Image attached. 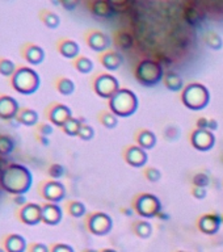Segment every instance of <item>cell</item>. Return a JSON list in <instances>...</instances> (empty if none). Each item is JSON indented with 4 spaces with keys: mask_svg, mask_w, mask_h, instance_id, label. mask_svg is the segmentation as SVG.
<instances>
[{
    "mask_svg": "<svg viewBox=\"0 0 223 252\" xmlns=\"http://www.w3.org/2000/svg\"><path fill=\"white\" fill-rule=\"evenodd\" d=\"M33 184L30 169L23 164L11 163L0 172V185L12 196L27 195Z\"/></svg>",
    "mask_w": 223,
    "mask_h": 252,
    "instance_id": "obj_1",
    "label": "cell"
},
{
    "mask_svg": "<svg viewBox=\"0 0 223 252\" xmlns=\"http://www.w3.org/2000/svg\"><path fill=\"white\" fill-rule=\"evenodd\" d=\"M41 85V78L34 68L29 66H20L17 67L12 76H11V87L17 93L29 96L38 91Z\"/></svg>",
    "mask_w": 223,
    "mask_h": 252,
    "instance_id": "obj_2",
    "label": "cell"
},
{
    "mask_svg": "<svg viewBox=\"0 0 223 252\" xmlns=\"http://www.w3.org/2000/svg\"><path fill=\"white\" fill-rule=\"evenodd\" d=\"M138 97L132 89L121 88L109 99V109L117 117H130L138 111Z\"/></svg>",
    "mask_w": 223,
    "mask_h": 252,
    "instance_id": "obj_3",
    "label": "cell"
},
{
    "mask_svg": "<svg viewBox=\"0 0 223 252\" xmlns=\"http://www.w3.org/2000/svg\"><path fill=\"white\" fill-rule=\"evenodd\" d=\"M183 104L191 111H202L210 103V92L201 83H191L181 92Z\"/></svg>",
    "mask_w": 223,
    "mask_h": 252,
    "instance_id": "obj_4",
    "label": "cell"
},
{
    "mask_svg": "<svg viewBox=\"0 0 223 252\" xmlns=\"http://www.w3.org/2000/svg\"><path fill=\"white\" fill-rule=\"evenodd\" d=\"M163 66L154 59H143L136 68V79L143 87H155L164 79Z\"/></svg>",
    "mask_w": 223,
    "mask_h": 252,
    "instance_id": "obj_5",
    "label": "cell"
},
{
    "mask_svg": "<svg viewBox=\"0 0 223 252\" xmlns=\"http://www.w3.org/2000/svg\"><path fill=\"white\" fill-rule=\"evenodd\" d=\"M134 209H136V213H138L143 218H154L159 216V213L162 212V204L155 195L143 193L137 197Z\"/></svg>",
    "mask_w": 223,
    "mask_h": 252,
    "instance_id": "obj_6",
    "label": "cell"
},
{
    "mask_svg": "<svg viewBox=\"0 0 223 252\" xmlns=\"http://www.w3.org/2000/svg\"><path fill=\"white\" fill-rule=\"evenodd\" d=\"M38 193L48 202L59 204L60 201H63L64 197H66V187L59 180L49 179V180H44L41 183L40 187H38Z\"/></svg>",
    "mask_w": 223,
    "mask_h": 252,
    "instance_id": "obj_7",
    "label": "cell"
},
{
    "mask_svg": "<svg viewBox=\"0 0 223 252\" xmlns=\"http://www.w3.org/2000/svg\"><path fill=\"white\" fill-rule=\"evenodd\" d=\"M120 89V82L112 74H100L93 82V91L96 95L108 100Z\"/></svg>",
    "mask_w": 223,
    "mask_h": 252,
    "instance_id": "obj_8",
    "label": "cell"
},
{
    "mask_svg": "<svg viewBox=\"0 0 223 252\" xmlns=\"http://www.w3.org/2000/svg\"><path fill=\"white\" fill-rule=\"evenodd\" d=\"M87 227L96 236L108 235L113 227V221H112V217L107 213H93L88 217Z\"/></svg>",
    "mask_w": 223,
    "mask_h": 252,
    "instance_id": "obj_9",
    "label": "cell"
},
{
    "mask_svg": "<svg viewBox=\"0 0 223 252\" xmlns=\"http://www.w3.org/2000/svg\"><path fill=\"white\" fill-rule=\"evenodd\" d=\"M17 220L27 226H36L42 222V205L36 202H27L16 212Z\"/></svg>",
    "mask_w": 223,
    "mask_h": 252,
    "instance_id": "obj_10",
    "label": "cell"
},
{
    "mask_svg": "<svg viewBox=\"0 0 223 252\" xmlns=\"http://www.w3.org/2000/svg\"><path fill=\"white\" fill-rule=\"evenodd\" d=\"M72 117L74 116H72L71 109L68 108L67 105L60 104V103L50 104L46 109V118L49 122L58 128H63V125Z\"/></svg>",
    "mask_w": 223,
    "mask_h": 252,
    "instance_id": "obj_11",
    "label": "cell"
},
{
    "mask_svg": "<svg viewBox=\"0 0 223 252\" xmlns=\"http://www.w3.org/2000/svg\"><path fill=\"white\" fill-rule=\"evenodd\" d=\"M191 143L198 151H210L215 144L214 133L207 129H195L192 133Z\"/></svg>",
    "mask_w": 223,
    "mask_h": 252,
    "instance_id": "obj_12",
    "label": "cell"
},
{
    "mask_svg": "<svg viewBox=\"0 0 223 252\" xmlns=\"http://www.w3.org/2000/svg\"><path fill=\"white\" fill-rule=\"evenodd\" d=\"M20 56L30 66H38L45 60V50L40 45L25 42L20 46Z\"/></svg>",
    "mask_w": 223,
    "mask_h": 252,
    "instance_id": "obj_13",
    "label": "cell"
},
{
    "mask_svg": "<svg viewBox=\"0 0 223 252\" xmlns=\"http://www.w3.org/2000/svg\"><path fill=\"white\" fill-rule=\"evenodd\" d=\"M20 108V104L15 97L5 95V93H0V120H15Z\"/></svg>",
    "mask_w": 223,
    "mask_h": 252,
    "instance_id": "obj_14",
    "label": "cell"
},
{
    "mask_svg": "<svg viewBox=\"0 0 223 252\" xmlns=\"http://www.w3.org/2000/svg\"><path fill=\"white\" fill-rule=\"evenodd\" d=\"M0 246L7 252H27L28 250L27 239L16 232H8V234L3 235L0 240Z\"/></svg>",
    "mask_w": 223,
    "mask_h": 252,
    "instance_id": "obj_15",
    "label": "cell"
},
{
    "mask_svg": "<svg viewBox=\"0 0 223 252\" xmlns=\"http://www.w3.org/2000/svg\"><path fill=\"white\" fill-rule=\"evenodd\" d=\"M85 42L96 53H105L111 46V38L101 30H91L85 34Z\"/></svg>",
    "mask_w": 223,
    "mask_h": 252,
    "instance_id": "obj_16",
    "label": "cell"
},
{
    "mask_svg": "<svg viewBox=\"0 0 223 252\" xmlns=\"http://www.w3.org/2000/svg\"><path fill=\"white\" fill-rule=\"evenodd\" d=\"M125 160L132 167L142 168L147 164V151L140 147V146H138V144L137 146H130L125 151Z\"/></svg>",
    "mask_w": 223,
    "mask_h": 252,
    "instance_id": "obj_17",
    "label": "cell"
},
{
    "mask_svg": "<svg viewBox=\"0 0 223 252\" xmlns=\"http://www.w3.org/2000/svg\"><path fill=\"white\" fill-rule=\"evenodd\" d=\"M63 218V210L58 204L46 202L42 205V222L48 226H56Z\"/></svg>",
    "mask_w": 223,
    "mask_h": 252,
    "instance_id": "obj_18",
    "label": "cell"
},
{
    "mask_svg": "<svg viewBox=\"0 0 223 252\" xmlns=\"http://www.w3.org/2000/svg\"><path fill=\"white\" fill-rule=\"evenodd\" d=\"M222 224V217L219 214H205L198 220L199 230L206 235H215Z\"/></svg>",
    "mask_w": 223,
    "mask_h": 252,
    "instance_id": "obj_19",
    "label": "cell"
},
{
    "mask_svg": "<svg viewBox=\"0 0 223 252\" xmlns=\"http://www.w3.org/2000/svg\"><path fill=\"white\" fill-rule=\"evenodd\" d=\"M56 50L60 56L67 59H76L80 56V48L78 42L71 38H60L56 42Z\"/></svg>",
    "mask_w": 223,
    "mask_h": 252,
    "instance_id": "obj_20",
    "label": "cell"
},
{
    "mask_svg": "<svg viewBox=\"0 0 223 252\" xmlns=\"http://www.w3.org/2000/svg\"><path fill=\"white\" fill-rule=\"evenodd\" d=\"M184 19L188 24L198 25L205 19V11L195 1H189L184 8Z\"/></svg>",
    "mask_w": 223,
    "mask_h": 252,
    "instance_id": "obj_21",
    "label": "cell"
},
{
    "mask_svg": "<svg viewBox=\"0 0 223 252\" xmlns=\"http://www.w3.org/2000/svg\"><path fill=\"white\" fill-rule=\"evenodd\" d=\"M89 9L93 16L100 17V19H109L117 13L107 0H92Z\"/></svg>",
    "mask_w": 223,
    "mask_h": 252,
    "instance_id": "obj_22",
    "label": "cell"
},
{
    "mask_svg": "<svg viewBox=\"0 0 223 252\" xmlns=\"http://www.w3.org/2000/svg\"><path fill=\"white\" fill-rule=\"evenodd\" d=\"M103 67L108 71H116L124 63V56L121 53L117 52H105L100 56Z\"/></svg>",
    "mask_w": 223,
    "mask_h": 252,
    "instance_id": "obj_23",
    "label": "cell"
},
{
    "mask_svg": "<svg viewBox=\"0 0 223 252\" xmlns=\"http://www.w3.org/2000/svg\"><path fill=\"white\" fill-rule=\"evenodd\" d=\"M15 120L17 121L19 125L37 126L38 125V120H40V116H38V113L34 109L28 108V107H21L20 111L17 112V116Z\"/></svg>",
    "mask_w": 223,
    "mask_h": 252,
    "instance_id": "obj_24",
    "label": "cell"
},
{
    "mask_svg": "<svg viewBox=\"0 0 223 252\" xmlns=\"http://www.w3.org/2000/svg\"><path fill=\"white\" fill-rule=\"evenodd\" d=\"M38 17L42 21V24L49 29H56L60 24V17L56 12L50 11V9H40L38 11Z\"/></svg>",
    "mask_w": 223,
    "mask_h": 252,
    "instance_id": "obj_25",
    "label": "cell"
},
{
    "mask_svg": "<svg viewBox=\"0 0 223 252\" xmlns=\"http://www.w3.org/2000/svg\"><path fill=\"white\" fill-rule=\"evenodd\" d=\"M164 84L167 89L172 91V92H179L181 89H184V82L181 79V76L179 74H176L173 71H168L166 75H164Z\"/></svg>",
    "mask_w": 223,
    "mask_h": 252,
    "instance_id": "obj_26",
    "label": "cell"
},
{
    "mask_svg": "<svg viewBox=\"0 0 223 252\" xmlns=\"http://www.w3.org/2000/svg\"><path fill=\"white\" fill-rule=\"evenodd\" d=\"M137 143L142 148H144L146 151L151 150L155 147L156 144V136L150 130H140L137 137Z\"/></svg>",
    "mask_w": 223,
    "mask_h": 252,
    "instance_id": "obj_27",
    "label": "cell"
},
{
    "mask_svg": "<svg viewBox=\"0 0 223 252\" xmlns=\"http://www.w3.org/2000/svg\"><path fill=\"white\" fill-rule=\"evenodd\" d=\"M56 89L62 96H71L72 93L75 92V83L70 78L62 76L56 79Z\"/></svg>",
    "mask_w": 223,
    "mask_h": 252,
    "instance_id": "obj_28",
    "label": "cell"
},
{
    "mask_svg": "<svg viewBox=\"0 0 223 252\" xmlns=\"http://www.w3.org/2000/svg\"><path fill=\"white\" fill-rule=\"evenodd\" d=\"M74 66L80 74H84V75L91 74L93 71V62L88 56H79L76 59H74Z\"/></svg>",
    "mask_w": 223,
    "mask_h": 252,
    "instance_id": "obj_29",
    "label": "cell"
},
{
    "mask_svg": "<svg viewBox=\"0 0 223 252\" xmlns=\"http://www.w3.org/2000/svg\"><path fill=\"white\" fill-rule=\"evenodd\" d=\"M17 70V66L12 59L7 56H0V75L4 78H11Z\"/></svg>",
    "mask_w": 223,
    "mask_h": 252,
    "instance_id": "obj_30",
    "label": "cell"
},
{
    "mask_svg": "<svg viewBox=\"0 0 223 252\" xmlns=\"http://www.w3.org/2000/svg\"><path fill=\"white\" fill-rule=\"evenodd\" d=\"M67 213L74 218H82L85 216L87 208L82 201H70L67 204Z\"/></svg>",
    "mask_w": 223,
    "mask_h": 252,
    "instance_id": "obj_31",
    "label": "cell"
},
{
    "mask_svg": "<svg viewBox=\"0 0 223 252\" xmlns=\"http://www.w3.org/2000/svg\"><path fill=\"white\" fill-rule=\"evenodd\" d=\"M82 125H83L82 124V120L72 117V118H70V120L63 125V128L62 129H63L64 134H67V136L70 137H78Z\"/></svg>",
    "mask_w": 223,
    "mask_h": 252,
    "instance_id": "obj_32",
    "label": "cell"
},
{
    "mask_svg": "<svg viewBox=\"0 0 223 252\" xmlns=\"http://www.w3.org/2000/svg\"><path fill=\"white\" fill-rule=\"evenodd\" d=\"M15 150V140L7 134H0V155L8 156Z\"/></svg>",
    "mask_w": 223,
    "mask_h": 252,
    "instance_id": "obj_33",
    "label": "cell"
},
{
    "mask_svg": "<svg viewBox=\"0 0 223 252\" xmlns=\"http://www.w3.org/2000/svg\"><path fill=\"white\" fill-rule=\"evenodd\" d=\"M116 44L122 50H129V49H132L133 44H134V40H133V36L130 33L121 30V32H118L116 34Z\"/></svg>",
    "mask_w": 223,
    "mask_h": 252,
    "instance_id": "obj_34",
    "label": "cell"
},
{
    "mask_svg": "<svg viewBox=\"0 0 223 252\" xmlns=\"http://www.w3.org/2000/svg\"><path fill=\"white\" fill-rule=\"evenodd\" d=\"M134 230H136V234L142 239H146L152 234V226L150 222L147 221H139L137 222L136 226H134Z\"/></svg>",
    "mask_w": 223,
    "mask_h": 252,
    "instance_id": "obj_35",
    "label": "cell"
},
{
    "mask_svg": "<svg viewBox=\"0 0 223 252\" xmlns=\"http://www.w3.org/2000/svg\"><path fill=\"white\" fill-rule=\"evenodd\" d=\"M205 42L210 49L213 50H219V49L223 46V41L222 37L219 36L217 32H209L205 36Z\"/></svg>",
    "mask_w": 223,
    "mask_h": 252,
    "instance_id": "obj_36",
    "label": "cell"
},
{
    "mask_svg": "<svg viewBox=\"0 0 223 252\" xmlns=\"http://www.w3.org/2000/svg\"><path fill=\"white\" fill-rule=\"evenodd\" d=\"M64 173H66V169H64V167L62 164L53 163L49 166L48 175L52 177L53 180H58L60 177H63Z\"/></svg>",
    "mask_w": 223,
    "mask_h": 252,
    "instance_id": "obj_37",
    "label": "cell"
},
{
    "mask_svg": "<svg viewBox=\"0 0 223 252\" xmlns=\"http://www.w3.org/2000/svg\"><path fill=\"white\" fill-rule=\"evenodd\" d=\"M100 121H101V124H103L105 128L114 129L117 126V124H118V117H117L114 113L105 112L103 113V116H101Z\"/></svg>",
    "mask_w": 223,
    "mask_h": 252,
    "instance_id": "obj_38",
    "label": "cell"
},
{
    "mask_svg": "<svg viewBox=\"0 0 223 252\" xmlns=\"http://www.w3.org/2000/svg\"><path fill=\"white\" fill-rule=\"evenodd\" d=\"M107 1L114 8L116 12L128 11V9L134 4V0H107Z\"/></svg>",
    "mask_w": 223,
    "mask_h": 252,
    "instance_id": "obj_39",
    "label": "cell"
},
{
    "mask_svg": "<svg viewBox=\"0 0 223 252\" xmlns=\"http://www.w3.org/2000/svg\"><path fill=\"white\" fill-rule=\"evenodd\" d=\"M78 137H79L82 140H93V137H95V129L92 128L91 125L83 124V125H82V128H80Z\"/></svg>",
    "mask_w": 223,
    "mask_h": 252,
    "instance_id": "obj_40",
    "label": "cell"
},
{
    "mask_svg": "<svg viewBox=\"0 0 223 252\" xmlns=\"http://www.w3.org/2000/svg\"><path fill=\"white\" fill-rule=\"evenodd\" d=\"M54 125H52L50 122H38V125L36 126V132L38 136L44 137H50L54 132Z\"/></svg>",
    "mask_w": 223,
    "mask_h": 252,
    "instance_id": "obj_41",
    "label": "cell"
},
{
    "mask_svg": "<svg viewBox=\"0 0 223 252\" xmlns=\"http://www.w3.org/2000/svg\"><path fill=\"white\" fill-rule=\"evenodd\" d=\"M209 183H210V179H209V176H207L206 173L198 172L193 176V184H195V187L206 188L207 185H209Z\"/></svg>",
    "mask_w": 223,
    "mask_h": 252,
    "instance_id": "obj_42",
    "label": "cell"
},
{
    "mask_svg": "<svg viewBox=\"0 0 223 252\" xmlns=\"http://www.w3.org/2000/svg\"><path fill=\"white\" fill-rule=\"evenodd\" d=\"M27 252H50L48 244L41 243V242H32L28 244Z\"/></svg>",
    "mask_w": 223,
    "mask_h": 252,
    "instance_id": "obj_43",
    "label": "cell"
},
{
    "mask_svg": "<svg viewBox=\"0 0 223 252\" xmlns=\"http://www.w3.org/2000/svg\"><path fill=\"white\" fill-rule=\"evenodd\" d=\"M146 177H147L148 181H151V183H156V181L160 180V177H162V173L158 168L155 167H150L146 169V172H144Z\"/></svg>",
    "mask_w": 223,
    "mask_h": 252,
    "instance_id": "obj_44",
    "label": "cell"
},
{
    "mask_svg": "<svg viewBox=\"0 0 223 252\" xmlns=\"http://www.w3.org/2000/svg\"><path fill=\"white\" fill-rule=\"evenodd\" d=\"M50 252H75L70 244L66 243H54L50 247Z\"/></svg>",
    "mask_w": 223,
    "mask_h": 252,
    "instance_id": "obj_45",
    "label": "cell"
},
{
    "mask_svg": "<svg viewBox=\"0 0 223 252\" xmlns=\"http://www.w3.org/2000/svg\"><path fill=\"white\" fill-rule=\"evenodd\" d=\"M192 195L197 200H203V198H206L207 191L206 188H202V187H195V188L192 189Z\"/></svg>",
    "mask_w": 223,
    "mask_h": 252,
    "instance_id": "obj_46",
    "label": "cell"
},
{
    "mask_svg": "<svg viewBox=\"0 0 223 252\" xmlns=\"http://www.w3.org/2000/svg\"><path fill=\"white\" fill-rule=\"evenodd\" d=\"M80 0H60V5L66 11H74L79 5Z\"/></svg>",
    "mask_w": 223,
    "mask_h": 252,
    "instance_id": "obj_47",
    "label": "cell"
},
{
    "mask_svg": "<svg viewBox=\"0 0 223 252\" xmlns=\"http://www.w3.org/2000/svg\"><path fill=\"white\" fill-rule=\"evenodd\" d=\"M13 202H15V205H17L19 208H21L23 205L27 204V200H25V195H19V196H13Z\"/></svg>",
    "mask_w": 223,
    "mask_h": 252,
    "instance_id": "obj_48",
    "label": "cell"
},
{
    "mask_svg": "<svg viewBox=\"0 0 223 252\" xmlns=\"http://www.w3.org/2000/svg\"><path fill=\"white\" fill-rule=\"evenodd\" d=\"M207 125H209V118H205V117H201L195 122L197 129H207Z\"/></svg>",
    "mask_w": 223,
    "mask_h": 252,
    "instance_id": "obj_49",
    "label": "cell"
},
{
    "mask_svg": "<svg viewBox=\"0 0 223 252\" xmlns=\"http://www.w3.org/2000/svg\"><path fill=\"white\" fill-rule=\"evenodd\" d=\"M156 60H158V62H159L162 66H163V68H164V66H171L172 64L171 58H168V56H159Z\"/></svg>",
    "mask_w": 223,
    "mask_h": 252,
    "instance_id": "obj_50",
    "label": "cell"
},
{
    "mask_svg": "<svg viewBox=\"0 0 223 252\" xmlns=\"http://www.w3.org/2000/svg\"><path fill=\"white\" fill-rule=\"evenodd\" d=\"M218 121L214 120V118H209V125H207V130L210 132H215L218 129Z\"/></svg>",
    "mask_w": 223,
    "mask_h": 252,
    "instance_id": "obj_51",
    "label": "cell"
},
{
    "mask_svg": "<svg viewBox=\"0 0 223 252\" xmlns=\"http://www.w3.org/2000/svg\"><path fill=\"white\" fill-rule=\"evenodd\" d=\"M37 140H38V142H40L42 146H49V144H50V140H49V137L38 136V134H37Z\"/></svg>",
    "mask_w": 223,
    "mask_h": 252,
    "instance_id": "obj_52",
    "label": "cell"
},
{
    "mask_svg": "<svg viewBox=\"0 0 223 252\" xmlns=\"http://www.w3.org/2000/svg\"><path fill=\"white\" fill-rule=\"evenodd\" d=\"M158 217H159L162 221H167L168 218H169V216H168V214H166V213H163V210L159 213V216H158Z\"/></svg>",
    "mask_w": 223,
    "mask_h": 252,
    "instance_id": "obj_53",
    "label": "cell"
},
{
    "mask_svg": "<svg viewBox=\"0 0 223 252\" xmlns=\"http://www.w3.org/2000/svg\"><path fill=\"white\" fill-rule=\"evenodd\" d=\"M49 1H50V3H52L53 5H60V0H49Z\"/></svg>",
    "mask_w": 223,
    "mask_h": 252,
    "instance_id": "obj_54",
    "label": "cell"
},
{
    "mask_svg": "<svg viewBox=\"0 0 223 252\" xmlns=\"http://www.w3.org/2000/svg\"><path fill=\"white\" fill-rule=\"evenodd\" d=\"M101 252H117L116 250H112V248H105V250H103Z\"/></svg>",
    "mask_w": 223,
    "mask_h": 252,
    "instance_id": "obj_55",
    "label": "cell"
},
{
    "mask_svg": "<svg viewBox=\"0 0 223 252\" xmlns=\"http://www.w3.org/2000/svg\"><path fill=\"white\" fill-rule=\"evenodd\" d=\"M84 252H100V251H97V250H85Z\"/></svg>",
    "mask_w": 223,
    "mask_h": 252,
    "instance_id": "obj_56",
    "label": "cell"
},
{
    "mask_svg": "<svg viewBox=\"0 0 223 252\" xmlns=\"http://www.w3.org/2000/svg\"><path fill=\"white\" fill-rule=\"evenodd\" d=\"M0 252H7V251H5L4 248H3V247H1V246H0Z\"/></svg>",
    "mask_w": 223,
    "mask_h": 252,
    "instance_id": "obj_57",
    "label": "cell"
},
{
    "mask_svg": "<svg viewBox=\"0 0 223 252\" xmlns=\"http://www.w3.org/2000/svg\"><path fill=\"white\" fill-rule=\"evenodd\" d=\"M222 224H223V216H222Z\"/></svg>",
    "mask_w": 223,
    "mask_h": 252,
    "instance_id": "obj_58",
    "label": "cell"
},
{
    "mask_svg": "<svg viewBox=\"0 0 223 252\" xmlns=\"http://www.w3.org/2000/svg\"><path fill=\"white\" fill-rule=\"evenodd\" d=\"M180 252H184V251H180Z\"/></svg>",
    "mask_w": 223,
    "mask_h": 252,
    "instance_id": "obj_59",
    "label": "cell"
}]
</instances>
